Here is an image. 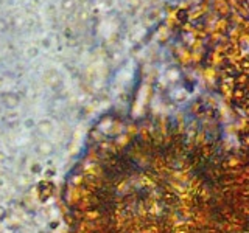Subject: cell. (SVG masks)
<instances>
[{
	"label": "cell",
	"mask_w": 249,
	"mask_h": 233,
	"mask_svg": "<svg viewBox=\"0 0 249 233\" xmlns=\"http://www.w3.org/2000/svg\"><path fill=\"white\" fill-rule=\"evenodd\" d=\"M201 166L184 140L142 132L97 154L72 202L73 233H204Z\"/></svg>",
	"instance_id": "6da1fadb"
}]
</instances>
